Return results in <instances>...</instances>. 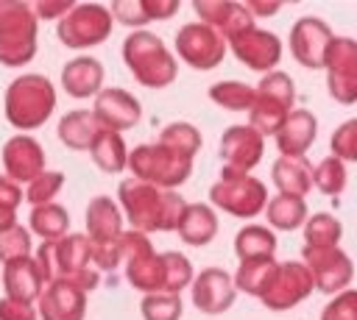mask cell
<instances>
[{"mask_svg":"<svg viewBox=\"0 0 357 320\" xmlns=\"http://www.w3.org/2000/svg\"><path fill=\"white\" fill-rule=\"evenodd\" d=\"M117 200L123 206L126 220L131 223V231L139 234L176 231L187 209V200L176 189H159L145 181H137L134 175L117 184Z\"/></svg>","mask_w":357,"mask_h":320,"instance_id":"6da1fadb","label":"cell"},{"mask_svg":"<svg viewBox=\"0 0 357 320\" xmlns=\"http://www.w3.org/2000/svg\"><path fill=\"white\" fill-rule=\"evenodd\" d=\"M33 259L39 264L45 284L67 281L78 287L81 292H89L100 281V273L92 267V242L86 234H67L61 239H45L36 248Z\"/></svg>","mask_w":357,"mask_h":320,"instance_id":"7a4b0ae2","label":"cell"},{"mask_svg":"<svg viewBox=\"0 0 357 320\" xmlns=\"http://www.w3.org/2000/svg\"><path fill=\"white\" fill-rule=\"evenodd\" d=\"M56 109V86L47 75L25 72L6 86L3 114L17 131L42 128Z\"/></svg>","mask_w":357,"mask_h":320,"instance_id":"3957f363","label":"cell"},{"mask_svg":"<svg viewBox=\"0 0 357 320\" xmlns=\"http://www.w3.org/2000/svg\"><path fill=\"white\" fill-rule=\"evenodd\" d=\"M123 61L137 78V83L148 89H162L170 86L178 75L176 56L167 50V45L151 33V31H131L123 39Z\"/></svg>","mask_w":357,"mask_h":320,"instance_id":"277c9868","label":"cell"},{"mask_svg":"<svg viewBox=\"0 0 357 320\" xmlns=\"http://www.w3.org/2000/svg\"><path fill=\"white\" fill-rule=\"evenodd\" d=\"M39 19L22 0H0V64L22 67L36 56Z\"/></svg>","mask_w":357,"mask_h":320,"instance_id":"5b68a950","label":"cell"},{"mask_svg":"<svg viewBox=\"0 0 357 320\" xmlns=\"http://www.w3.org/2000/svg\"><path fill=\"white\" fill-rule=\"evenodd\" d=\"M137 181H145L159 189H176L192 175V159L176 153L173 147L153 142V145H137L128 153L126 164Z\"/></svg>","mask_w":357,"mask_h":320,"instance_id":"8992f818","label":"cell"},{"mask_svg":"<svg viewBox=\"0 0 357 320\" xmlns=\"http://www.w3.org/2000/svg\"><path fill=\"white\" fill-rule=\"evenodd\" d=\"M293 100H296L293 78L282 70L265 72L262 81L254 89V103L248 109V122L245 125H251L259 136L276 134L282 120L293 111Z\"/></svg>","mask_w":357,"mask_h":320,"instance_id":"52a82bcc","label":"cell"},{"mask_svg":"<svg viewBox=\"0 0 357 320\" xmlns=\"http://www.w3.org/2000/svg\"><path fill=\"white\" fill-rule=\"evenodd\" d=\"M209 200L226 214H234L240 220L257 217L268 203V186L248 173H237L231 167L220 170V178L209 186Z\"/></svg>","mask_w":357,"mask_h":320,"instance_id":"ba28073f","label":"cell"},{"mask_svg":"<svg viewBox=\"0 0 357 320\" xmlns=\"http://www.w3.org/2000/svg\"><path fill=\"white\" fill-rule=\"evenodd\" d=\"M112 14L109 6L100 3H75L56 25L59 42L70 50H81V47H95L100 42L109 39L112 33Z\"/></svg>","mask_w":357,"mask_h":320,"instance_id":"9c48e42d","label":"cell"},{"mask_svg":"<svg viewBox=\"0 0 357 320\" xmlns=\"http://www.w3.org/2000/svg\"><path fill=\"white\" fill-rule=\"evenodd\" d=\"M324 70H326L329 95L343 106L357 103V39L335 36L329 45Z\"/></svg>","mask_w":357,"mask_h":320,"instance_id":"30bf717a","label":"cell"},{"mask_svg":"<svg viewBox=\"0 0 357 320\" xmlns=\"http://www.w3.org/2000/svg\"><path fill=\"white\" fill-rule=\"evenodd\" d=\"M176 53L192 70H215L226 56V42L204 22H187L176 31Z\"/></svg>","mask_w":357,"mask_h":320,"instance_id":"8fae6325","label":"cell"},{"mask_svg":"<svg viewBox=\"0 0 357 320\" xmlns=\"http://www.w3.org/2000/svg\"><path fill=\"white\" fill-rule=\"evenodd\" d=\"M304 267L312 275L315 289L326 295L343 292L354 278V262L340 248H304Z\"/></svg>","mask_w":357,"mask_h":320,"instance_id":"7c38bea8","label":"cell"},{"mask_svg":"<svg viewBox=\"0 0 357 320\" xmlns=\"http://www.w3.org/2000/svg\"><path fill=\"white\" fill-rule=\"evenodd\" d=\"M312 289H315L312 275L301 262H282L259 301L273 312H287L301 301H307Z\"/></svg>","mask_w":357,"mask_h":320,"instance_id":"4fadbf2b","label":"cell"},{"mask_svg":"<svg viewBox=\"0 0 357 320\" xmlns=\"http://www.w3.org/2000/svg\"><path fill=\"white\" fill-rule=\"evenodd\" d=\"M332 39H335V33L324 19L301 17V19L293 22L287 42H290V53L298 64H304L307 70H324Z\"/></svg>","mask_w":357,"mask_h":320,"instance_id":"5bb4252c","label":"cell"},{"mask_svg":"<svg viewBox=\"0 0 357 320\" xmlns=\"http://www.w3.org/2000/svg\"><path fill=\"white\" fill-rule=\"evenodd\" d=\"M229 45H231V53H234V58L240 64H245L248 70L262 72V75L265 72H273V67L282 58V42H279V36L271 33V31H265V28H257V25L251 31L234 36Z\"/></svg>","mask_w":357,"mask_h":320,"instance_id":"9a60e30c","label":"cell"},{"mask_svg":"<svg viewBox=\"0 0 357 320\" xmlns=\"http://www.w3.org/2000/svg\"><path fill=\"white\" fill-rule=\"evenodd\" d=\"M92 117L98 120L100 128H109V131H128L134 128L139 120H142V106L139 100L126 92V89H117V86H109V89H100L95 95V103H92Z\"/></svg>","mask_w":357,"mask_h":320,"instance_id":"2e32d148","label":"cell"},{"mask_svg":"<svg viewBox=\"0 0 357 320\" xmlns=\"http://www.w3.org/2000/svg\"><path fill=\"white\" fill-rule=\"evenodd\" d=\"M0 159L6 178H11L14 184H31L36 175L45 173V147L28 134H14L3 145Z\"/></svg>","mask_w":357,"mask_h":320,"instance_id":"e0dca14e","label":"cell"},{"mask_svg":"<svg viewBox=\"0 0 357 320\" xmlns=\"http://www.w3.org/2000/svg\"><path fill=\"white\" fill-rule=\"evenodd\" d=\"M265 156V136L251 125H229L220 136V159L237 173H251Z\"/></svg>","mask_w":357,"mask_h":320,"instance_id":"ac0fdd59","label":"cell"},{"mask_svg":"<svg viewBox=\"0 0 357 320\" xmlns=\"http://www.w3.org/2000/svg\"><path fill=\"white\" fill-rule=\"evenodd\" d=\"M195 14L201 17L204 25H209L212 31H218L223 36V42H231L234 36L245 33L254 28V17L245 8V3H231V0H198Z\"/></svg>","mask_w":357,"mask_h":320,"instance_id":"d6986e66","label":"cell"},{"mask_svg":"<svg viewBox=\"0 0 357 320\" xmlns=\"http://www.w3.org/2000/svg\"><path fill=\"white\" fill-rule=\"evenodd\" d=\"M36 314L42 320H84L86 317V292L67 281H50L36 298Z\"/></svg>","mask_w":357,"mask_h":320,"instance_id":"ffe728a7","label":"cell"},{"mask_svg":"<svg viewBox=\"0 0 357 320\" xmlns=\"http://www.w3.org/2000/svg\"><path fill=\"white\" fill-rule=\"evenodd\" d=\"M234 281L223 267H206L192 278V303L204 314H223L234 303Z\"/></svg>","mask_w":357,"mask_h":320,"instance_id":"44dd1931","label":"cell"},{"mask_svg":"<svg viewBox=\"0 0 357 320\" xmlns=\"http://www.w3.org/2000/svg\"><path fill=\"white\" fill-rule=\"evenodd\" d=\"M318 134V120L312 111L307 109H293L282 125L276 128V147L282 156H304L310 150V145L315 142Z\"/></svg>","mask_w":357,"mask_h":320,"instance_id":"7402d4cb","label":"cell"},{"mask_svg":"<svg viewBox=\"0 0 357 320\" xmlns=\"http://www.w3.org/2000/svg\"><path fill=\"white\" fill-rule=\"evenodd\" d=\"M103 64L92 56H78V58H70L61 70V86L70 97H95L103 86Z\"/></svg>","mask_w":357,"mask_h":320,"instance_id":"603a6c76","label":"cell"},{"mask_svg":"<svg viewBox=\"0 0 357 320\" xmlns=\"http://www.w3.org/2000/svg\"><path fill=\"white\" fill-rule=\"evenodd\" d=\"M123 234V214L117 203L106 195H98L86 206V237L92 245H112Z\"/></svg>","mask_w":357,"mask_h":320,"instance_id":"cb8c5ba5","label":"cell"},{"mask_svg":"<svg viewBox=\"0 0 357 320\" xmlns=\"http://www.w3.org/2000/svg\"><path fill=\"white\" fill-rule=\"evenodd\" d=\"M42 287H45V278H42L39 264H36L33 256L14 259V262L3 264V289H6V298L33 303V298H39Z\"/></svg>","mask_w":357,"mask_h":320,"instance_id":"d4e9b609","label":"cell"},{"mask_svg":"<svg viewBox=\"0 0 357 320\" xmlns=\"http://www.w3.org/2000/svg\"><path fill=\"white\" fill-rule=\"evenodd\" d=\"M271 178L279 195L304 198L312 189V164L307 156H279L271 167Z\"/></svg>","mask_w":357,"mask_h":320,"instance_id":"484cf974","label":"cell"},{"mask_svg":"<svg viewBox=\"0 0 357 320\" xmlns=\"http://www.w3.org/2000/svg\"><path fill=\"white\" fill-rule=\"evenodd\" d=\"M176 231H178L181 242L201 248V245L215 239V234H218V214H215V209L209 203H187Z\"/></svg>","mask_w":357,"mask_h":320,"instance_id":"4316f807","label":"cell"},{"mask_svg":"<svg viewBox=\"0 0 357 320\" xmlns=\"http://www.w3.org/2000/svg\"><path fill=\"white\" fill-rule=\"evenodd\" d=\"M100 131L98 120L92 117L89 109H75V111H67L61 120H59V139L70 147V150H89L95 134Z\"/></svg>","mask_w":357,"mask_h":320,"instance_id":"83f0119b","label":"cell"},{"mask_svg":"<svg viewBox=\"0 0 357 320\" xmlns=\"http://www.w3.org/2000/svg\"><path fill=\"white\" fill-rule=\"evenodd\" d=\"M89 156L103 173H123V167L128 164V147L123 142V134L100 128L89 145Z\"/></svg>","mask_w":357,"mask_h":320,"instance_id":"f1b7e54d","label":"cell"},{"mask_svg":"<svg viewBox=\"0 0 357 320\" xmlns=\"http://www.w3.org/2000/svg\"><path fill=\"white\" fill-rule=\"evenodd\" d=\"M234 253L240 262L273 259L276 253V234L265 225H243L234 237Z\"/></svg>","mask_w":357,"mask_h":320,"instance_id":"f546056e","label":"cell"},{"mask_svg":"<svg viewBox=\"0 0 357 320\" xmlns=\"http://www.w3.org/2000/svg\"><path fill=\"white\" fill-rule=\"evenodd\" d=\"M28 231H33L42 239H61L70 234V214L61 203L33 206L28 217Z\"/></svg>","mask_w":357,"mask_h":320,"instance_id":"4dcf8cb0","label":"cell"},{"mask_svg":"<svg viewBox=\"0 0 357 320\" xmlns=\"http://www.w3.org/2000/svg\"><path fill=\"white\" fill-rule=\"evenodd\" d=\"M265 214L268 223L279 231H296L307 223V203L304 198H293V195H276L268 198L265 203Z\"/></svg>","mask_w":357,"mask_h":320,"instance_id":"1f68e13d","label":"cell"},{"mask_svg":"<svg viewBox=\"0 0 357 320\" xmlns=\"http://www.w3.org/2000/svg\"><path fill=\"white\" fill-rule=\"evenodd\" d=\"M279 262L276 259H257V262H240L237 273H234V289L251 295V298H262V292L268 289L273 273H276Z\"/></svg>","mask_w":357,"mask_h":320,"instance_id":"d6a6232c","label":"cell"},{"mask_svg":"<svg viewBox=\"0 0 357 320\" xmlns=\"http://www.w3.org/2000/svg\"><path fill=\"white\" fill-rule=\"evenodd\" d=\"M343 237V225L335 214L318 211L304 223V248H337Z\"/></svg>","mask_w":357,"mask_h":320,"instance_id":"836d02e7","label":"cell"},{"mask_svg":"<svg viewBox=\"0 0 357 320\" xmlns=\"http://www.w3.org/2000/svg\"><path fill=\"white\" fill-rule=\"evenodd\" d=\"M159 142L167 145V147H173L176 153H181V156H187V159H195V153H198L201 145H204V136H201V131H198L192 122L178 120V122H167V125L159 131Z\"/></svg>","mask_w":357,"mask_h":320,"instance_id":"e575fe53","label":"cell"},{"mask_svg":"<svg viewBox=\"0 0 357 320\" xmlns=\"http://www.w3.org/2000/svg\"><path fill=\"white\" fill-rule=\"evenodd\" d=\"M209 100L226 111H248L254 103V86L243 81H218L209 86Z\"/></svg>","mask_w":357,"mask_h":320,"instance_id":"d590c367","label":"cell"},{"mask_svg":"<svg viewBox=\"0 0 357 320\" xmlns=\"http://www.w3.org/2000/svg\"><path fill=\"white\" fill-rule=\"evenodd\" d=\"M349 184V173L346 164L335 156H326L324 161H318L312 167V186H318L324 195H340Z\"/></svg>","mask_w":357,"mask_h":320,"instance_id":"8d00e7d4","label":"cell"},{"mask_svg":"<svg viewBox=\"0 0 357 320\" xmlns=\"http://www.w3.org/2000/svg\"><path fill=\"white\" fill-rule=\"evenodd\" d=\"M61 186H64V173H59V170H45L42 175H36V178L28 184L25 200L31 203V209H33V206L53 203V198L61 192Z\"/></svg>","mask_w":357,"mask_h":320,"instance_id":"74e56055","label":"cell"},{"mask_svg":"<svg viewBox=\"0 0 357 320\" xmlns=\"http://www.w3.org/2000/svg\"><path fill=\"white\" fill-rule=\"evenodd\" d=\"M142 320H181V298L178 295H142L139 301Z\"/></svg>","mask_w":357,"mask_h":320,"instance_id":"f35d334b","label":"cell"},{"mask_svg":"<svg viewBox=\"0 0 357 320\" xmlns=\"http://www.w3.org/2000/svg\"><path fill=\"white\" fill-rule=\"evenodd\" d=\"M25 256H31V231L20 223L0 231V262L8 264L14 259H25Z\"/></svg>","mask_w":357,"mask_h":320,"instance_id":"ab89813d","label":"cell"},{"mask_svg":"<svg viewBox=\"0 0 357 320\" xmlns=\"http://www.w3.org/2000/svg\"><path fill=\"white\" fill-rule=\"evenodd\" d=\"M329 150L340 161H357V117L346 120L335 128V134L329 139Z\"/></svg>","mask_w":357,"mask_h":320,"instance_id":"60d3db41","label":"cell"},{"mask_svg":"<svg viewBox=\"0 0 357 320\" xmlns=\"http://www.w3.org/2000/svg\"><path fill=\"white\" fill-rule=\"evenodd\" d=\"M321 320H357V289L337 292L321 312Z\"/></svg>","mask_w":357,"mask_h":320,"instance_id":"b9f144b4","label":"cell"},{"mask_svg":"<svg viewBox=\"0 0 357 320\" xmlns=\"http://www.w3.org/2000/svg\"><path fill=\"white\" fill-rule=\"evenodd\" d=\"M109 14H112V19L123 22L128 28H137V31H142V25L148 22L139 0H117V3L109 6Z\"/></svg>","mask_w":357,"mask_h":320,"instance_id":"7bdbcfd3","label":"cell"},{"mask_svg":"<svg viewBox=\"0 0 357 320\" xmlns=\"http://www.w3.org/2000/svg\"><path fill=\"white\" fill-rule=\"evenodd\" d=\"M0 320H39V314H36L33 303L0 298Z\"/></svg>","mask_w":357,"mask_h":320,"instance_id":"ee69618b","label":"cell"},{"mask_svg":"<svg viewBox=\"0 0 357 320\" xmlns=\"http://www.w3.org/2000/svg\"><path fill=\"white\" fill-rule=\"evenodd\" d=\"M25 200V192L20 189V184H14L11 178L0 175V211H11L17 214V206Z\"/></svg>","mask_w":357,"mask_h":320,"instance_id":"f6af8a7d","label":"cell"},{"mask_svg":"<svg viewBox=\"0 0 357 320\" xmlns=\"http://www.w3.org/2000/svg\"><path fill=\"white\" fill-rule=\"evenodd\" d=\"M73 6L75 3H70V0H39L31 8L36 14V19H61Z\"/></svg>","mask_w":357,"mask_h":320,"instance_id":"bcb514c9","label":"cell"},{"mask_svg":"<svg viewBox=\"0 0 357 320\" xmlns=\"http://www.w3.org/2000/svg\"><path fill=\"white\" fill-rule=\"evenodd\" d=\"M139 3H142V11H145L148 22H153V19H167V17H173V14L181 8L178 0H139Z\"/></svg>","mask_w":357,"mask_h":320,"instance_id":"7dc6e473","label":"cell"},{"mask_svg":"<svg viewBox=\"0 0 357 320\" xmlns=\"http://www.w3.org/2000/svg\"><path fill=\"white\" fill-rule=\"evenodd\" d=\"M245 8L251 11V17L254 14L257 17H271V14H276L282 8V3H259V0H251V3H245Z\"/></svg>","mask_w":357,"mask_h":320,"instance_id":"c3c4849f","label":"cell"}]
</instances>
